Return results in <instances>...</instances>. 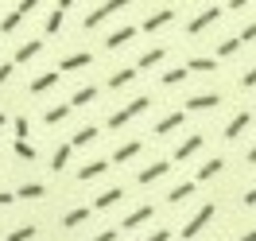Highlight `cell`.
Segmentation results:
<instances>
[{
	"instance_id": "cell-20",
	"label": "cell",
	"mask_w": 256,
	"mask_h": 241,
	"mask_svg": "<svg viewBox=\"0 0 256 241\" xmlns=\"http://www.w3.org/2000/svg\"><path fill=\"white\" fill-rule=\"evenodd\" d=\"M94 218V206H70L62 214V229H78V225H86Z\"/></svg>"
},
{
	"instance_id": "cell-31",
	"label": "cell",
	"mask_w": 256,
	"mask_h": 241,
	"mask_svg": "<svg viewBox=\"0 0 256 241\" xmlns=\"http://www.w3.org/2000/svg\"><path fill=\"white\" fill-rule=\"evenodd\" d=\"M12 152H16L20 160H28V163H32L35 156H39V152H35V144L28 140V136H16V140H12Z\"/></svg>"
},
{
	"instance_id": "cell-13",
	"label": "cell",
	"mask_w": 256,
	"mask_h": 241,
	"mask_svg": "<svg viewBox=\"0 0 256 241\" xmlns=\"http://www.w3.org/2000/svg\"><path fill=\"white\" fill-rule=\"evenodd\" d=\"M218 20H222V8H218V4H214V8H202V12H198L190 24H186V35H202L206 28H214Z\"/></svg>"
},
{
	"instance_id": "cell-39",
	"label": "cell",
	"mask_w": 256,
	"mask_h": 241,
	"mask_svg": "<svg viewBox=\"0 0 256 241\" xmlns=\"http://www.w3.org/2000/svg\"><path fill=\"white\" fill-rule=\"evenodd\" d=\"M240 43H256V20H252V24H244V28H240Z\"/></svg>"
},
{
	"instance_id": "cell-16",
	"label": "cell",
	"mask_w": 256,
	"mask_h": 241,
	"mask_svg": "<svg viewBox=\"0 0 256 241\" xmlns=\"http://www.w3.org/2000/svg\"><path fill=\"white\" fill-rule=\"evenodd\" d=\"M136 32H140L136 24H124V28L109 32V35H105V51H120L124 43H132V39H136Z\"/></svg>"
},
{
	"instance_id": "cell-33",
	"label": "cell",
	"mask_w": 256,
	"mask_h": 241,
	"mask_svg": "<svg viewBox=\"0 0 256 241\" xmlns=\"http://www.w3.org/2000/svg\"><path fill=\"white\" fill-rule=\"evenodd\" d=\"M35 233H39V225L24 222V225H16V229L8 233V241H35Z\"/></svg>"
},
{
	"instance_id": "cell-17",
	"label": "cell",
	"mask_w": 256,
	"mask_h": 241,
	"mask_svg": "<svg viewBox=\"0 0 256 241\" xmlns=\"http://www.w3.org/2000/svg\"><path fill=\"white\" fill-rule=\"evenodd\" d=\"M194 194H198V183H194V179H186V183H175V187L167 191V198H163V202H167V206H178V202H186V198H194Z\"/></svg>"
},
{
	"instance_id": "cell-28",
	"label": "cell",
	"mask_w": 256,
	"mask_h": 241,
	"mask_svg": "<svg viewBox=\"0 0 256 241\" xmlns=\"http://www.w3.org/2000/svg\"><path fill=\"white\" fill-rule=\"evenodd\" d=\"M97 136H101V129H97V125H82V129L70 136V144H74V152H78V148H90Z\"/></svg>"
},
{
	"instance_id": "cell-40",
	"label": "cell",
	"mask_w": 256,
	"mask_h": 241,
	"mask_svg": "<svg viewBox=\"0 0 256 241\" xmlns=\"http://www.w3.org/2000/svg\"><path fill=\"white\" fill-rule=\"evenodd\" d=\"M140 241H171V229H152V233H144Z\"/></svg>"
},
{
	"instance_id": "cell-19",
	"label": "cell",
	"mask_w": 256,
	"mask_h": 241,
	"mask_svg": "<svg viewBox=\"0 0 256 241\" xmlns=\"http://www.w3.org/2000/svg\"><path fill=\"white\" fill-rule=\"evenodd\" d=\"M140 152H144V140H124V144H116V152H112L109 160L112 163H132Z\"/></svg>"
},
{
	"instance_id": "cell-50",
	"label": "cell",
	"mask_w": 256,
	"mask_h": 241,
	"mask_svg": "<svg viewBox=\"0 0 256 241\" xmlns=\"http://www.w3.org/2000/svg\"><path fill=\"white\" fill-rule=\"evenodd\" d=\"M252 117H256V105H252Z\"/></svg>"
},
{
	"instance_id": "cell-36",
	"label": "cell",
	"mask_w": 256,
	"mask_h": 241,
	"mask_svg": "<svg viewBox=\"0 0 256 241\" xmlns=\"http://www.w3.org/2000/svg\"><path fill=\"white\" fill-rule=\"evenodd\" d=\"M240 90H256V63L248 66L244 74H240Z\"/></svg>"
},
{
	"instance_id": "cell-42",
	"label": "cell",
	"mask_w": 256,
	"mask_h": 241,
	"mask_svg": "<svg viewBox=\"0 0 256 241\" xmlns=\"http://www.w3.org/2000/svg\"><path fill=\"white\" fill-rule=\"evenodd\" d=\"M240 206H248V210L256 206V183H252V187H248V191H244V198H240Z\"/></svg>"
},
{
	"instance_id": "cell-18",
	"label": "cell",
	"mask_w": 256,
	"mask_h": 241,
	"mask_svg": "<svg viewBox=\"0 0 256 241\" xmlns=\"http://www.w3.org/2000/svg\"><path fill=\"white\" fill-rule=\"evenodd\" d=\"M182 66H186L190 74H214V70L222 66V59H214V55H190Z\"/></svg>"
},
{
	"instance_id": "cell-32",
	"label": "cell",
	"mask_w": 256,
	"mask_h": 241,
	"mask_svg": "<svg viewBox=\"0 0 256 241\" xmlns=\"http://www.w3.org/2000/svg\"><path fill=\"white\" fill-rule=\"evenodd\" d=\"M16 198H24V202H32V198H47V187L43 183H24L16 191Z\"/></svg>"
},
{
	"instance_id": "cell-25",
	"label": "cell",
	"mask_w": 256,
	"mask_h": 241,
	"mask_svg": "<svg viewBox=\"0 0 256 241\" xmlns=\"http://www.w3.org/2000/svg\"><path fill=\"white\" fill-rule=\"evenodd\" d=\"M70 101H58V105H50V109H43V125H50V129H54V125H62L66 117H70Z\"/></svg>"
},
{
	"instance_id": "cell-34",
	"label": "cell",
	"mask_w": 256,
	"mask_h": 241,
	"mask_svg": "<svg viewBox=\"0 0 256 241\" xmlns=\"http://www.w3.org/2000/svg\"><path fill=\"white\" fill-rule=\"evenodd\" d=\"M62 24H66V12H62V8H54V12L47 16V28H43V32H47V35H58V32H62Z\"/></svg>"
},
{
	"instance_id": "cell-27",
	"label": "cell",
	"mask_w": 256,
	"mask_h": 241,
	"mask_svg": "<svg viewBox=\"0 0 256 241\" xmlns=\"http://www.w3.org/2000/svg\"><path fill=\"white\" fill-rule=\"evenodd\" d=\"M39 51H43V39H28V43H20L16 47V55H12V63H32L35 55H39Z\"/></svg>"
},
{
	"instance_id": "cell-21",
	"label": "cell",
	"mask_w": 256,
	"mask_h": 241,
	"mask_svg": "<svg viewBox=\"0 0 256 241\" xmlns=\"http://www.w3.org/2000/svg\"><path fill=\"white\" fill-rule=\"evenodd\" d=\"M136 74H140L136 66H120V70H112V74H109L105 90H124V86H132V82H136Z\"/></svg>"
},
{
	"instance_id": "cell-45",
	"label": "cell",
	"mask_w": 256,
	"mask_h": 241,
	"mask_svg": "<svg viewBox=\"0 0 256 241\" xmlns=\"http://www.w3.org/2000/svg\"><path fill=\"white\" fill-rule=\"evenodd\" d=\"M244 163H248V167H256V144H248V152H244Z\"/></svg>"
},
{
	"instance_id": "cell-37",
	"label": "cell",
	"mask_w": 256,
	"mask_h": 241,
	"mask_svg": "<svg viewBox=\"0 0 256 241\" xmlns=\"http://www.w3.org/2000/svg\"><path fill=\"white\" fill-rule=\"evenodd\" d=\"M90 241H120V225H116V229H97Z\"/></svg>"
},
{
	"instance_id": "cell-9",
	"label": "cell",
	"mask_w": 256,
	"mask_h": 241,
	"mask_svg": "<svg viewBox=\"0 0 256 241\" xmlns=\"http://www.w3.org/2000/svg\"><path fill=\"white\" fill-rule=\"evenodd\" d=\"M202 148H206V136H202V132H190V136H186V140H182V144L175 148L171 163H186V160H194V156H198Z\"/></svg>"
},
{
	"instance_id": "cell-22",
	"label": "cell",
	"mask_w": 256,
	"mask_h": 241,
	"mask_svg": "<svg viewBox=\"0 0 256 241\" xmlns=\"http://www.w3.org/2000/svg\"><path fill=\"white\" fill-rule=\"evenodd\" d=\"M222 171H225V160H222V156H214V160H206L198 171H194V183H210V179H218Z\"/></svg>"
},
{
	"instance_id": "cell-46",
	"label": "cell",
	"mask_w": 256,
	"mask_h": 241,
	"mask_svg": "<svg viewBox=\"0 0 256 241\" xmlns=\"http://www.w3.org/2000/svg\"><path fill=\"white\" fill-rule=\"evenodd\" d=\"M252 0H229V12H240V8H248Z\"/></svg>"
},
{
	"instance_id": "cell-8",
	"label": "cell",
	"mask_w": 256,
	"mask_h": 241,
	"mask_svg": "<svg viewBox=\"0 0 256 241\" xmlns=\"http://www.w3.org/2000/svg\"><path fill=\"white\" fill-rule=\"evenodd\" d=\"M248 125H252V109H237L229 121H225L222 136H225V140H237V136H244V132H248Z\"/></svg>"
},
{
	"instance_id": "cell-1",
	"label": "cell",
	"mask_w": 256,
	"mask_h": 241,
	"mask_svg": "<svg viewBox=\"0 0 256 241\" xmlns=\"http://www.w3.org/2000/svg\"><path fill=\"white\" fill-rule=\"evenodd\" d=\"M148 109H152V94H136L132 101H124L116 113H109V117H105V129H109V132L124 129V125H132L136 117H144Z\"/></svg>"
},
{
	"instance_id": "cell-43",
	"label": "cell",
	"mask_w": 256,
	"mask_h": 241,
	"mask_svg": "<svg viewBox=\"0 0 256 241\" xmlns=\"http://www.w3.org/2000/svg\"><path fill=\"white\" fill-rule=\"evenodd\" d=\"M32 8H39V0H20V4H16V12H20V16H28Z\"/></svg>"
},
{
	"instance_id": "cell-23",
	"label": "cell",
	"mask_w": 256,
	"mask_h": 241,
	"mask_svg": "<svg viewBox=\"0 0 256 241\" xmlns=\"http://www.w3.org/2000/svg\"><path fill=\"white\" fill-rule=\"evenodd\" d=\"M186 78H190V70H186V66H167V70L160 74L163 90H178V86H182Z\"/></svg>"
},
{
	"instance_id": "cell-4",
	"label": "cell",
	"mask_w": 256,
	"mask_h": 241,
	"mask_svg": "<svg viewBox=\"0 0 256 241\" xmlns=\"http://www.w3.org/2000/svg\"><path fill=\"white\" fill-rule=\"evenodd\" d=\"M128 4H132V0H101L94 12L82 20V28H86V32H97V28L105 24V20H109V16H116V12H124Z\"/></svg>"
},
{
	"instance_id": "cell-10",
	"label": "cell",
	"mask_w": 256,
	"mask_h": 241,
	"mask_svg": "<svg viewBox=\"0 0 256 241\" xmlns=\"http://www.w3.org/2000/svg\"><path fill=\"white\" fill-rule=\"evenodd\" d=\"M109 167H112V160L109 156H97V160H90V163H82L78 167V183H94V179H101V175H109Z\"/></svg>"
},
{
	"instance_id": "cell-29",
	"label": "cell",
	"mask_w": 256,
	"mask_h": 241,
	"mask_svg": "<svg viewBox=\"0 0 256 241\" xmlns=\"http://www.w3.org/2000/svg\"><path fill=\"white\" fill-rule=\"evenodd\" d=\"M167 59V47H148L140 59H136V70H152V66H160Z\"/></svg>"
},
{
	"instance_id": "cell-44",
	"label": "cell",
	"mask_w": 256,
	"mask_h": 241,
	"mask_svg": "<svg viewBox=\"0 0 256 241\" xmlns=\"http://www.w3.org/2000/svg\"><path fill=\"white\" fill-rule=\"evenodd\" d=\"M12 202H16V191H0V210L12 206Z\"/></svg>"
},
{
	"instance_id": "cell-14",
	"label": "cell",
	"mask_w": 256,
	"mask_h": 241,
	"mask_svg": "<svg viewBox=\"0 0 256 241\" xmlns=\"http://www.w3.org/2000/svg\"><path fill=\"white\" fill-rule=\"evenodd\" d=\"M120 198H124V187H105L101 194H94V202H90V206H94V214H105V210H112Z\"/></svg>"
},
{
	"instance_id": "cell-11",
	"label": "cell",
	"mask_w": 256,
	"mask_h": 241,
	"mask_svg": "<svg viewBox=\"0 0 256 241\" xmlns=\"http://www.w3.org/2000/svg\"><path fill=\"white\" fill-rule=\"evenodd\" d=\"M171 24H175V8L167 4V8H156V12H152L144 24H140V32L152 35V32H163V28H171Z\"/></svg>"
},
{
	"instance_id": "cell-15",
	"label": "cell",
	"mask_w": 256,
	"mask_h": 241,
	"mask_svg": "<svg viewBox=\"0 0 256 241\" xmlns=\"http://www.w3.org/2000/svg\"><path fill=\"white\" fill-rule=\"evenodd\" d=\"M58 78H62V70H47V74H35L32 86H28V94L39 97V94H50L54 86H58Z\"/></svg>"
},
{
	"instance_id": "cell-47",
	"label": "cell",
	"mask_w": 256,
	"mask_h": 241,
	"mask_svg": "<svg viewBox=\"0 0 256 241\" xmlns=\"http://www.w3.org/2000/svg\"><path fill=\"white\" fill-rule=\"evenodd\" d=\"M237 241H256V225H248V229H244V233H240Z\"/></svg>"
},
{
	"instance_id": "cell-30",
	"label": "cell",
	"mask_w": 256,
	"mask_h": 241,
	"mask_svg": "<svg viewBox=\"0 0 256 241\" xmlns=\"http://www.w3.org/2000/svg\"><path fill=\"white\" fill-rule=\"evenodd\" d=\"M244 47V43H240V35H229V39H222V43H218V47H214V59H233V55H237V51Z\"/></svg>"
},
{
	"instance_id": "cell-7",
	"label": "cell",
	"mask_w": 256,
	"mask_h": 241,
	"mask_svg": "<svg viewBox=\"0 0 256 241\" xmlns=\"http://www.w3.org/2000/svg\"><path fill=\"white\" fill-rule=\"evenodd\" d=\"M171 167H175L171 160H152L144 171H136V187H152V183L167 179V175H171Z\"/></svg>"
},
{
	"instance_id": "cell-48",
	"label": "cell",
	"mask_w": 256,
	"mask_h": 241,
	"mask_svg": "<svg viewBox=\"0 0 256 241\" xmlns=\"http://www.w3.org/2000/svg\"><path fill=\"white\" fill-rule=\"evenodd\" d=\"M74 4H78V0H58V8H62V12H66V8H74Z\"/></svg>"
},
{
	"instance_id": "cell-41",
	"label": "cell",
	"mask_w": 256,
	"mask_h": 241,
	"mask_svg": "<svg viewBox=\"0 0 256 241\" xmlns=\"http://www.w3.org/2000/svg\"><path fill=\"white\" fill-rule=\"evenodd\" d=\"M12 70H16V63H0V90L8 86V78H12Z\"/></svg>"
},
{
	"instance_id": "cell-3",
	"label": "cell",
	"mask_w": 256,
	"mask_h": 241,
	"mask_svg": "<svg viewBox=\"0 0 256 241\" xmlns=\"http://www.w3.org/2000/svg\"><path fill=\"white\" fill-rule=\"evenodd\" d=\"M225 105V94L222 90H198V94H190L186 101H182V109L186 113H214Z\"/></svg>"
},
{
	"instance_id": "cell-12",
	"label": "cell",
	"mask_w": 256,
	"mask_h": 241,
	"mask_svg": "<svg viewBox=\"0 0 256 241\" xmlns=\"http://www.w3.org/2000/svg\"><path fill=\"white\" fill-rule=\"evenodd\" d=\"M86 66H94V51H70L58 59V70L62 74H74V70H86Z\"/></svg>"
},
{
	"instance_id": "cell-38",
	"label": "cell",
	"mask_w": 256,
	"mask_h": 241,
	"mask_svg": "<svg viewBox=\"0 0 256 241\" xmlns=\"http://www.w3.org/2000/svg\"><path fill=\"white\" fill-rule=\"evenodd\" d=\"M12 132H16V136H28V117H24V113L12 117Z\"/></svg>"
},
{
	"instance_id": "cell-2",
	"label": "cell",
	"mask_w": 256,
	"mask_h": 241,
	"mask_svg": "<svg viewBox=\"0 0 256 241\" xmlns=\"http://www.w3.org/2000/svg\"><path fill=\"white\" fill-rule=\"evenodd\" d=\"M214 218H218V202H198V210H194L190 218H186V225L178 229V237H182V241H198L210 229Z\"/></svg>"
},
{
	"instance_id": "cell-24",
	"label": "cell",
	"mask_w": 256,
	"mask_h": 241,
	"mask_svg": "<svg viewBox=\"0 0 256 241\" xmlns=\"http://www.w3.org/2000/svg\"><path fill=\"white\" fill-rule=\"evenodd\" d=\"M97 101V86H78L74 94H70V109H86V105H94Z\"/></svg>"
},
{
	"instance_id": "cell-26",
	"label": "cell",
	"mask_w": 256,
	"mask_h": 241,
	"mask_svg": "<svg viewBox=\"0 0 256 241\" xmlns=\"http://www.w3.org/2000/svg\"><path fill=\"white\" fill-rule=\"evenodd\" d=\"M70 156H74V144H70V140H62V144H58L54 152H50V171H66Z\"/></svg>"
},
{
	"instance_id": "cell-49",
	"label": "cell",
	"mask_w": 256,
	"mask_h": 241,
	"mask_svg": "<svg viewBox=\"0 0 256 241\" xmlns=\"http://www.w3.org/2000/svg\"><path fill=\"white\" fill-rule=\"evenodd\" d=\"M4 125H8V113H0V129H4Z\"/></svg>"
},
{
	"instance_id": "cell-6",
	"label": "cell",
	"mask_w": 256,
	"mask_h": 241,
	"mask_svg": "<svg viewBox=\"0 0 256 241\" xmlns=\"http://www.w3.org/2000/svg\"><path fill=\"white\" fill-rule=\"evenodd\" d=\"M186 117H190L186 109H171V113H163L160 121L152 125V136H171V132H178L182 125H186Z\"/></svg>"
},
{
	"instance_id": "cell-35",
	"label": "cell",
	"mask_w": 256,
	"mask_h": 241,
	"mask_svg": "<svg viewBox=\"0 0 256 241\" xmlns=\"http://www.w3.org/2000/svg\"><path fill=\"white\" fill-rule=\"evenodd\" d=\"M20 24H24V16H20L16 8H12V12H8V16L0 20V32H4V35H12V32H16V28H20Z\"/></svg>"
},
{
	"instance_id": "cell-5",
	"label": "cell",
	"mask_w": 256,
	"mask_h": 241,
	"mask_svg": "<svg viewBox=\"0 0 256 241\" xmlns=\"http://www.w3.org/2000/svg\"><path fill=\"white\" fill-rule=\"evenodd\" d=\"M156 214H160L156 202H140V206H132L124 218H120V233H124V229H144L148 222H156Z\"/></svg>"
}]
</instances>
